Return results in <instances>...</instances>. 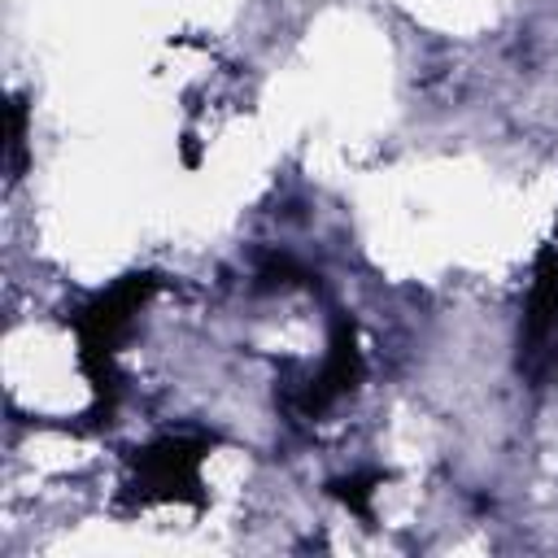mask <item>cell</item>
I'll list each match as a JSON object with an SVG mask.
<instances>
[{
  "label": "cell",
  "mask_w": 558,
  "mask_h": 558,
  "mask_svg": "<svg viewBox=\"0 0 558 558\" xmlns=\"http://www.w3.org/2000/svg\"><path fill=\"white\" fill-rule=\"evenodd\" d=\"M519 366H527L532 375H545L558 366V262L554 253H545L536 266V283H532L523 336H519Z\"/></svg>",
  "instance_id": "cell-1"
},
{
  "label": "cell",
  "mask_w": 558,
  "mask_h": 558,
  "mask_svg": "<svg viewBox=\"0 0 558 558\" xmlns=\"http://www.w3.org/2000/svg\"><path fill=\"white\" fill-rule=\"evenodd\" d=\"M205 458V440H157L135 458L144 497H192L196 501V466Z\"/></svg>",
  "instance_id": "cell-2"
},
{
  "label": "cell",
  "mask_w": 558,
  "mask_h": 558,
  "mask_svg": "<svg viewBox=\"0 0 558 558\" xmlns=\"http://www.w3.org/2000/svg\"><path fill=\"white\" fill-rule=\"evenodd\" d=\"M357 375H362V353H357V340H353V327H336V340H331V353H327V362H323V371L305 384V392H301V410L305 414H318V410H327L340 392H349L353 384H357Z\"/></svg>",
  "instance_id": "cell-3"
},
{
  "label": "cell",
  "mask_w": 558,
  "mask_h": 558,
  "mask_svg": "<svg viewBox=\"0 0 558 558\" xmlns=\"http://www.w3.org/2000/svg\"><path fill=\"white\" fill-rule=\"evenodd\" d=\"M371 484H379V475H353V480H340V484H331V493L336 497H344L357 514H371Z\"/></svg>",
  "instance_id": "cell-4"
}]
</instances>
